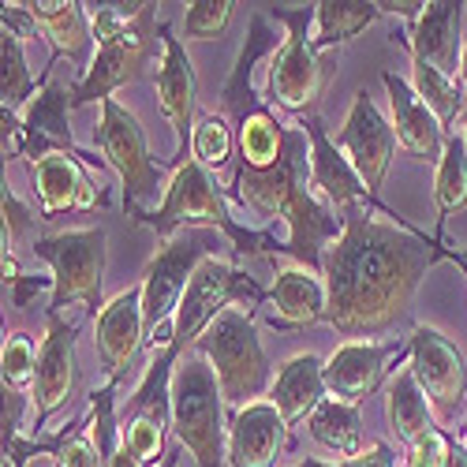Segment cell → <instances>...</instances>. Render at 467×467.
<instances>
[{
	"instance_id": "obj_1",
	"label": "cell",
	"mask_w": 467,
	"mask_h": 467,
	"mask_svg": "<svg viewBox=\"0 0 467 467\" xmlns=\"http://www.w3.org/2000/svg\"><path fill=\"white\" fill-rule=\"evenodd\" d=\"M452 254L456 247L434 244V236L408 221H378L367 206L348 210L340 240H333L322 258L326 326L352 340L397 329L426 269L441 258L452 262Z\"/></svg>"
},
{
	"instance_id": "obj_2",
	"label": "cell",
	"mask_w": 467,
	"mask_h": 467,
	"mask_svg": "<svg viewBox=\"0 0 467 467\" xmlns=\"http://www.w3.org/2000/svg\"><path fill=\"white\" fill-rule=\"evenodd\" d=\"M228 199L251 210L258 221H285V254L322 277L326 247L340 240L344 217L333 213L315 194V183H310V135L299 124H288L281 161L274 169H236L228 183Z\"/></svg>"
},
{
	"instance_id": "obj_3",
	"label": "cell",
	"mask_w": 467,
	"mask_h": 467,
	"mask_svg": "<svg viewBox=\"0 0 467 467\" xmlns=\"http://www.w3.org/2000/svg\"><path fill=\"white\" fill-rule=\"evenodd\" d=\"M90 26H94V60L90 71L83 75L71 90V109L83 105H105L112 90L124 83H135L150 60L165 57L161 42V23H158V5H87Z\"/></svg>"
},
{
	"instance_id": "obj_4",
	"label": "cell",
	"mask_w": 467,
	"mask_h": 467,
	"mask_svg": "<svg viewBox=\"0 0 467 467\" xmlns=\"http://www.w3.org/2000/svg\"><path fill=\"white\" fill-rule=\"evenodd\" d=\"M139 224H150L153 232H158V240L169 244L176 240V228H221V236L228 240V247L236 251L240 258L244 254H262L277 265V254H285V244H277L274 232H265V228H247L240 224L236 217H232L228 210V194L217 191L210 169H202L199 161H183L169 187H165V199L161 206L153 210V213H135Z\"/></svg>"
},
{
	"instance_id": "obj_5",
	"label": "cell",
	"mask_w": 467,
	"mask_h": 467,
	"mask_svg": "<svg viewBox=\"0 0 467 467\" xmlns=\"http://www.w3.org/2000/svg\"><path fill=\"white\" fill-rule=\"evenodd\" d=\"M194 356H202L221 385L224 408L240 411L247 404H258L274 389V363L265 359V348L254 329V310L228 306L206 326V333L191 344Z\"/></svg>"
},
{
	"instance_id": "obj_6",
	"label": "cell",
	"mask_w": 467,
	"mask_h": 467,
	"mask_svg": "<svg viewBox=\"0 0 467 467\" xmlns=\"http://www.w3.org/2000/svg\"><path fill=\"white\" fill-rule=\"evenodd\" d=\"M224 240L217 236V228H187L183 236L169 240L158 247V254L150 258L142 269V318H146V348H169L172 344V322L180 299L206 258L217 254Z\"/></svg>"
},
{
	"instance_id": "obj_7",
	"label": "cell",
	"mask_w": 467,
	"mask_h": 467,
	"mask_svg": "<svg viewBox=\"0 0 467 467\" xmlns=\"http://www.w3.org/2000/svg\"><path fill=\"white\" fill-rule=\"evenodd\" d=\"M274 19L288 26V37L269 60L265 75V101L281 105L292 116H310L318 112L322 94L329 87L333 60H326L315 46H310V23L318 19V8H274Z\"/></svg>"
},
{
	"instance_id": "obj_8",
	"label": "cell",
	"mask_w": 467,
	"mask_h": 467,
	"mask_svg": "<svg viewBox=\"0 0 467 467\" xmlns=\"http://www.w3.org/2000/svg\"><path fill=\"white\" fill-rule=\"evenodd\" d=\"M172 434L199 467H221L228 456L224 397L213 367L202 356H183L172 378Z\"/></svg>"
},
{
	"instance_id": "obj_9",
	"label": "cell",
	"mask_w": 467,
	"mask_h": 467,
	"mask_svg": "<svg viewBox=\"0 0 467 467\" xmlns=\"http://www.w3.org/2000/svg\"><path fill=\"white\" fill-rule=\"evenodd\" d=\"M71 90L75 83L53 79V67L46 71V83L37 90V98L23 109V116L12 112H0L5 116V158H26L30 165L53 158V153H67L79 165L87 169H109L101 158L87 153L83 146H75L71 124H67V112H71Z\"/></svg>"
},
{
	"instance_id": "obj_10",
	"label": "cell",
	"mask_w": 467,
	"mask_h": 467,
	"mask_svg": "<svg viewBox=\"0 0 467 467\" xmlns=\"http://www.w3.org/2000/svg\"><path fill=\"white\" fill-rule=\"evenodd\" d=\"M34 254L53 265V299L49 315H64V306L87 303V310L101 315V281H105V228H67L34 244Z\"/></svg>"
},
{
	"instance_id": "obj_11",
	"label": "cell",
	"mask_w": 467,
	"mask_h": 467,
	"mask_svg": "<svg viewBox=\"0 0 467 467\" xmlns=\"http://www.w3.org/2000/svg\"><path fill=\"white\" fill-rule=\"evenodd\" d=\"M94 142L101 150L105 165L120 176L124 187V213L135 217L142 213V202L158 194V176L169 161H158L146 146V131L139 124V116L124 109L116 98L101 105V124L94 128Z\"/></svg>"
},
{
	"instance_id": "obj_12",
	"label": "cell",
	"mask_w": 467,
	"mask_h": 467,
	"mask_svg": "<svg viewBox=\"0 0 467 467\" xmlns=\"http://www.w3.org/2000/svg\"><path fill=\"white\" fill-rule=\"evenodd\" d=\"M265 288L244 274L240 265H232L224 258H206L199 269H194V277L180 299V310H176V322H172V348L183 356V348L194 344L206 326L221 315V310H228V303H251V310H258L265 303Z\"/></svg>"
},
{
	"instance_id": "obj_13",
	"label": "cell",
	"mask_w": 467,
	"mask_h": 467,
	"mask_svg": "<svg viewBox=\"0 0 467 467\" xmlns=\"http://www.w3.org/2000/svg\"><path fill=\"white\" fill-rule=\"evenodd\" d=\"M296 124L310 135V183H315V194L333 210V213H348V210H356V206H367L381 217H393L397 224L404 221L397 210H389L378 194H370V187L359 180V172L352 169V161L340 153V146L326 135V124H322V116L318 112H310V116H296Z\"/></svg>"
},
{
	"instance_id": "obj_14",
	"label": "cell",
	"mask_w": 467,
	"mask_h": 467,
	"mask_svg": "<svg viewBox=\"0 0 467 467\" xmlns=\"http://www.w3.org/2000/svg\"><path fill=\"white\" fill-rule=\"evenodd\" d=\"M408 340H411L408 367L415 370L426 400H431V408L441 422H452L467 400V359H463V352L434 326H415Z\"/></svg>"
},
{
	"instance_id": "obj_15",
	"label": "cell",
	"mask_w": 467,
	"mask_h": 467,
	"mask_svg": "<svg viewBox=\"0 0 467 467\" xmlns=\"http://www.w3.org/2000/svg\"><path fill=\"white\" fill-rule=\"evenodd\" d=\"M411 352V340H344L326 359V389L344 404H363L385 385L393 363Z\"/></svg>"
},
{
	"instance_id": "obj_16",
	"label": "cell",
	"mask_w": 467,
	"mask_h": 467,
	"mask_svg": "<svg viewBox=\"0 0 467 467\" xmlns=\"http://www.w3.org/2000/svg\"><path fill=\"white\" fill-rule=\"evenodd\" d=\"M75 333L79 322H67L64 315H46V337L37 348V374H34V415L30 426L42 434V426L67 404L75 385Z\"/></svg>"
},
{
	"instance_id": "obj_17",
	"label": "cell",
	"mask_w": 467,
	"mask_h": 467,
	"mask_svg": "<svg viewBox=\"0 0 467 467\" xmlns=\"http://www.w3.org/2000/svg\"><path fill=\"white\" fill-rule=\"evenodd\" d=\"M337 146L352 169L359 172V180L370 187V194H378V187L385 183V172L393 165L397 153V131L393 124L378 112V105L370 101L367 90H359L352 98V109H348V120L337 135Z\"/></svg>"
},
{
	"instance_id": "obj_18",
	"label": "cell",
	"mask_w": 467,
	"mask_h": 467,
	"mask_svg": "<svg viewBox=\"0 0 467 467\" xmlns=\"http://www.w3.org/2000/svg\"><path fill=\"white\" fill-rule=\"evenodd\" d=\"M94 340L105 367V378L124 381V374L135 367L139 352L146 348V318H142V281L128 292L112 296L101 315L94 318Z\"/></svg>"
},
{
	"instance_id": "obj_19",
	"label": "cell",
	"mask_w": 467,
	"mask_h": 467,
	"mask_svg": "<svg viewBox=\"0 0 467 467\" xmlns=\"http://www.w3.org/2000/svg\"><path fill=\"white\" fill-rule=\"evenodd\" d=\"M161 42H165V57H161V71H158V105L165 112V120L176 128V158H169L172 169H180L187 158V146L194 139V101H199V83H194V64L183 49V42L172 34L169 23H161Z\"/></svg>"
},
{
	"instance_id": "obj_20",
	"label": "cell",
	"mask_w": 467,
	"mask_h": 467,
	"mask_svg": "<svg viewBox=\"0 0 467 467\" xmlns=\"http://www.w3.org/2000/svg\"><path fill=\"white\" fill-rule=\"evenodd\" d=\"M254 315H262V322L277 333H296L306 326H318V322H326V281L299 262L281 265L274 288H269L265 303Z\"/></svg>"
},
{
	"instance_id": "obj_21",
	"label": "cell",
	"mask_w": 467,
	"mask_h": 467,
	"mask_svg": "<svg viewBox=\"0 0 467 467\" xmlns=\"http://www.w3.org/2000/svg\"><path fill=\"white\" fill-rule=\"evenodd\" d=\"M292 445L288 438V422L281 411L258 400L240 411H232L228 422V467H274L277 456Z\"/></svg>"
},
{
	"instance_id": "obj_22",
	"label": "cell",
	"mask_w": 467,
	"mask_h": 467,
	"mask_svg": "<svg viewBox=\"0 0 467 467\" xmlns=\"http://www.w3.org/2000/svg\"><path fill=\"white\" fill-rule=\"evenodd\" d=\"M30 180H34L37 206H42V221L67 210L109 206V191L94 187V180L87 176V165L67 158V153H53V158L30 165Z\"/></svg>"
},
{
	"instance_id": "obj_23",
	"label": "cell",
	"mask_w": 467,
	"mask_h": 467,
	"mask_svg": "<svg viewBox=\"0 0 467 467\" xmlns=\"http://www.w3.org/2000/svg\"><path fill=\"white\" fill-rule=\"evenodd\" d=\"M381 83L389 90V105H393V131H397V142L411 153L419 161H441L445 153V128L438 124V116L422 105V98L415 94V87L397 71H381Z\"/></svg>"
},
{
	"instance_id": "obj_24",
	"label": "cell",
	"mask_w": 467,
	"mask_h": 467,
	"mask_svg": "<svg viewBox=\"0 0 467 467\" xmlns=\"http://www.w3.org/2000/svg\"><path fill=\"white\" fill-rule=\"evenodd\" d=\"M460 16H463L460 0H434V5L422 8V16L411 23L408 34H393V42H400V46L411 53V60L434 64L438 71L452 75V71H456Z\"/></svg>"
},
{
	"instance_id": "obj_25",
	"label": "cell",
	"mask_w": 467,
	"mask_h": 467,
	"mask_svg": "<svg viewBox=\"0 0 467 467\" xmlns=\"http://www.w3.org/2000/svg\"><path fill=\"white\" fill-rule=\"evenodd\" d=\"M37 30L49 37L53 46V64L57 60H71L75 67H83V75L90 71V46H94V26L87 16V5L79 0H34L26 5Z\"/></svg>"
},
{
	"instance_id": "obj_26",
	"label": "cell",
	"mask_w": 467,
	"mask_h": 467,
	"mask_svg": "<svg viewBox=\"0 0 467 467\" xmlns=\"http://www.w3.org/2000/svg\"><path fill=\"white\" fill-rule=\"evenodd\" d=\"M329 397L326 389V363L310 352H299L292 359H285L277 367V378H274V389H269V404L281 411V419L292 426L299 419H310L322 400Z\"/></svg>"
},
{
	"instance_id": "obj_27",
	"label": "cell",
	"mask_w": 467,
	"mask_h": 467,
	"mask_svg": "<svg viewBox=\"0 0 467 467\" xmlns=\"http://www.w3.org/2000/svg\"><path fill=\"white\" fill-rule=\"evenodd\" d=\"M385 419H389V431L397 434V441H404L408 449L415 441H422L426 434L441 431L438 415H434L431 400H426L411 367H397L393 378H389V385H385Z\"/></svg>"
},
{
	"instance_id": "obj_28",
	"label": "cell",
	"mask_w": 467,
	"mask_h": 467,
	"mask_svg": "<svg viewBox=\"0 0 467 467\" xmlns=\"http://www.w3.org/2000/svg\"><path fill=\"white\" fill-rule=\"evenodd\" d=\"M306 426H310V438H315L318 445H326L329 452L344 456V460L367 452L363 449V419H359L356 404H344L337 397H326L315 411H310Z\"/></svg>"
},
{
	"instance_id": "obj_29",
	"label": "cell",
	"mask_w": 467,
	"mask_h": 467,
	"mask_svg": "<svg viewBox=\"0 0 467 467\" xmlns=\"http://www.w3.org/2000/svg\"><path fill=\"white\" fill-rule=\"evenodd\" d=\"M434 206H438L434 244H445V221L467 206V142L460 131H452L445 139V153H441L438 176H434Z\"/></svg>"
},
{
	"instance_id": "obj_30",
	"label": "cell",
	"mask_w": 467,
	"mask_h": 467,
	"mask_svg": "<svg viewBox=\"0 0 467 467\" xmlns=\"http://www.w3.org/2000/svg\"><path fill=\"white\" fill-rule=\"evenodd\" d=\"M318 19H315V34H310V46L318 53L340 46V42H352L356 34H363L370 23L381 19L378 5H367V0H322Z\"/></svg>"
},
{
	"instance_id": "obj_31",
	"label": "cell",
	"mask_w": 467,
	"mask_h": 467,
	"mask_svg": "<svg viewBox=\"0 0 467 467\" xmlns=\"http://www.w3.org/2000/svg\"><path fill=\"white\" fill-rule=\"evenodd\" d=\"M411 87L422 98V105L438 116V124L445 128V135H452V124L463 120V109H467V94L452 83V75L438 71L434 64L411 60Z\"/></svg>"
},
{
	"instance_id": "obj_32",
	"label": "cell",
	"mask_w": 467,
	"mask_h": 467,
	"mask_svg": "<svg viewBox=\"0 0 467 467\" xmlns=\"http://www.w3.org/2000/svg\"><path fill=\"white\" fill-rule=\"evenodd\" d=\"M0 64H5V75H0V112L23 116V109L37 98L34 94V75L26 67V53H23V37L16 30L0 26ZM42 90V87H37Z\"/></svg>"
},
{
	"instance_id": "obj_33",
	"label": "cell",
	"mask_w": 467,
	"mask_h": 467,
	"mask_svg": "<svg viewBox=\"0 0 467 467\" xmlns=\"http://www.w3.org/2000/svg\"><path fill=\"white\" fill-rule=\"evenodd\" d=\"M116 389H120L116 378H105L98 389H90V441L98 445V456L105 467L124 445L120 415H116Z\"/></svg>"
},
{
	"instance_id": "obj_34",
	"label": "cell",
	"mask_w": 467,
	"mask_h": 467,
	"mask_svg": "<svg viewBox=\"0 0 467 467\" xmlns=\"http://www.w3.org/2000/svg\"><path fill=\"white\" fill-rule=\"evenodd\" d=\"M232 150H236V131H232L224 112H206L199 124H194V139H191V158L202 169H224Z\"/></svg>"
},
{
	"instance_id": "obj_35",
	"label": "cell",
	"mask_w": 467,
	"mask_h": 467,
	"mask_svg": "<svg viewBox=\"0 0 467 467\" xmlns=\"http://www.w3.org/2000/svg\"><path fill=\"white\" fill-rule=\"evenodd\" d=\"M0 374H5V389H34V374H37V352L34 340L26 333H12L5 337V348H0Z\"/></svg>"
},
{
	"instance_id": "obj_36",
	"label": "cell",
	"mask_w": 467,
	"mask_h": 467,
	"mask_svg": "<svg viewBox=\"0 0 467 467\" xmlns=\"http://www.w3.org/2000/svg\"><path fill=\"white\" fill-rule=\"evenodd\" d=\"M232 12H236L232 0H191L183 16V37L187 42H210L228 26Z\"/></svg>"
},
{
	"instance_id": "obj_37",
	"label": "cell",
	"mask_w": 467,
	"mask_h": 467,
	"mask_svg": "<svg viewBox=\"0 0 467 467\" xmlns=\"http://www.w3.org/2000/svg\"><path fill=\"white\" fill-rule=\"evenodd\" d=\"M124 431V445L142 460V463H153L158 467V456H165V438H169V426L153 422V419H131L128 426H120Z\"/></svg>"
},
{
	"instance_id": "obj_38",
	"label": "cell",
	"mask_w": 467,
	"mask_h": 467,
	"mask_svg": "<svg viewBox=\"0 0 467 467\" xmlns=\"http://www.w3.org/2000/svg\"><path fill=\"white\" fill-rule=\"evenodd\" d=\"M30 224H34L30 206H23V202L16 199L12 187H5V251H12V244H19V240L26 236Z\"/></svg>"
},
{
	"instance_id": "obj_39",
	"label": "cell",
	"mask_w": 467,
	"mask_h": 467,
	"mask_svg": "<svg viewBox=\"0 0 467 467\" xmlns=\"http://www.w3.org/2000/svg\"><path fill=\"white\" fill-rule=\"evenodd\" d=\"M46 288H57V281H53V277H34V274H23V277H19V281L8 288L12 306L26 310V306H30V299H34L37 292H46Z\"/></svg>"
},
{
	"instance_id": "obj_40",
	"label": "cell",
	"mask_w": 467,
	"mask_h": 467,
	"mask_svg": "<svg viewBox=\"0 0 467 467\" xmlns=\"http://www.w3.org/2000/svg\"><path fill=\"white\" fill-rule=\"evenodd\" d=\"M337 467H397V452L389 449L385 441H374L367 452H359L352 460H340Z\"/></svg>"
},
{
	"instance_id": "obj_41",
	"label": "cell",
	"mask_w": 467,
	"mask_h": 467,
	"mask_svg": "<svg viewBox=\"0 0 467 467\" xmlns=\"http://www.w3.org/2000/svg\"><path fill=\"white\" fill-rule=\"evenodd\" d=\"M441 467H467V445L449 438V452H445V463Z\"/></svg>"
},
{
	"instance_id": "obj_42",
	"label": "cell",
	"mask_w": 467,
	"mask_h": 467,
	"mask_svg": "<svg viewBox=\"0 0 467 467\" xmlns=\"http://www.w3.org/2000/svg\"><path fill=\"white\" fill-rule=\"evenodd\" d=\"M180 456H183V445L176 441V445H172V449L161 456V463H158V467H176V463H180Z\"/></svg>"
},
{
	"instance_id": "obj_43",
	"label": "cell",
	"mask_w": 467,
	"mask_h": 467,
	"mask_svg": "<svg viewBox=\"0 0 467 467\" xmlns=\"http://www.w3.org/2000/svg\"><path fill=\"white\" fill-rule=\"evenodd\" d=\"M460 79H463V87H467V42L460 46Z\"/></svg>"
},
{
	"instance_id": "obj_44",
	"label": "cell",
	"mask_w": 467,
	"mask_h": 467,
	"mask_svg": "<svg viewBox=\"0 0 467 467\" xmlns=\"http://www.w3.org/2000/svg\"><path fill=\"white\" fill-rule=\"evenodd\" d=\"M299 467H337V463H322V460H310V456H306Z\"/></svg>"
},
{
	"instance_id": "obj_45",
	"label": "cell",
	"mask_w": 467,
	"mask_h": 467,
	"mask_svg": "<svg viewBox=\"0 0 467 467\" xmlns=\"http://www.w3.org/2000/svg\"><path fill=\"white\" fill-rule=\"evenodd\" d=\"M452 262H456V265L463 269V274H467V254H463V251H456V254H452Z\"/></svg>"
},
{
	"instance_id": "obj_46",
	"label": "cell",
	"mask_w": 467,
	"mask_h": 467,
	"mask_svg": "<svg viewBox=\"0 0 467 467\" xmlns=\"http://www.w3.org/2000/svg\"><path fill=\"white\" fill-rule=\"evenodd\" d=\"M460 135H463V142H467V109H463V131H460Z\"/></svg>"
},
{
	"instance_id": "obj_47",
	"label": "cell",
	"mask_w": 467,
	"mask_h": 467,
	"mask_svg": "<svg viewBox=\"0 0 467 467\" xmlns=\"http://www.w3.org/2000/svg\"><path fill=\"white\" fill-rule=\"evenodd\" d=\"M463 445H467V422H463Z\"/></svg>"
},
{
	"instance_id": "obj_48",
	"label": "cell",
	"mask_w": 467,
	"mask_h": 467,
	"mask_svg": "<svg viewBox=\"0 0 467 467\" xmlns=\"http://www.w3.org/2000/svg\"><path fill=\"white\" fill-rule=\"evenodd\" d=\"M404 467H408V463H404Z\"/></svg>"
}]
</instances>
